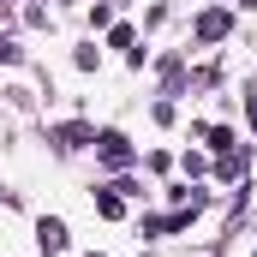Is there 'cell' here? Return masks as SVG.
<instances>
[{"label":"cell","mask_w":257,"mask_h":257,"mask_svg":"<svg viewBox=\"0 0 257 257\" xmlns=\"http://www.w3.org/2000/svg\"><path fill=\"white\" fill-rule=\"evenodd\" d=\"M96 156H102L108 168H132V144L120 132H102V138H96Z\"/></svg>","instance_id":"cell-1"},{"label":"cell","mask_w":257,"mask_h":257,"mask_svg":"<svg viewBox=\"0 0 257 257\" xmlns=\"http://www.w3.org/2000/svg\"><path fill=\"white\" fill-rule=\"evenodd\" d=\"M36 245L54 257V251H66V221H54V215H42L36 221Z\"/></svg>","instance_id":"cell-2"},{"label":"cell","mask_w":257,"mask_h":257,"mask_svg":"<svg viewBox=\"0 0 257 257\" xmlns=\"http://www.w3.org/2000/svg\"><path fill=\"white\" fill-rule=\"evenodd\" d=\"M197 36H203V42H221V36H227V12H203V18H197Z\"/></svg>","instance_id":"cell-3"},{"label":"cell","mask_w":257,"mask_h":257,"mask_svg":"<svg viewBox=\"0 0 257 257\" xmlns=\"http://www.w3.org/2000/svg\"><path fill=\"white\" fill-rule=\"evenodd\" d=\"M96 209H102L108 221H120V215H126V203H120V192H96Z\"/></svg>","instance_id":"cell-4"},{"label":"cell","mask_w":257,"mask_h":257,"mask_svg":"<svg viewBox=\"0 0 257 257\" xmlns=\"http://www.w3.org/2000/svg\"><path fill=\"white\" fill-rule=\"evenodd\" d=\"M60 144H66V150H78V144H96V132H90V126H60Z\"/></svg>","instance_id":"cell-5"},{"label":"cell","mask_w":257,"mask_h":257,"mask_svg":"<svg viewBox=\"0 0 257 257\" xmlns=\"http://www.w3.org/2000/svg\"><path fill=\"white\" fill-rule=\"evenodd\" d=\"M209 150H221V156H227V150H233V132H227V126H215V132H209Z\"/></svg>","instance_id":"cell-6"},{"label":"cell","mask_w":257,"mask_h":257,"mask_svg":"<svg viewBox=\"0 0 257 257\" xmlns=\"http://www.w3.org/2000/svg\"><path fill=\"white\" fill-rule=\"evenodd\" d=\"M12 54H18V48H12V42H6V36H0V60H12Z\"/></svg>","instance_id":"cell-7"},{"label":"cell","mask_w":257,"mask_h":257,"mask_svg":"<svg viewBox=\"0 0 257 257\" xmlns=\"http://www.w3.org/2000/svg\"><path fill=\"white\" fill-rule=\"evenodd\" d=\"M245 114H251V132H257V96H251V108H245Z\"/></svg>","instance_id":"cell-8"},{"label":"cell","mask_w":257,"mask_h":257,"mask_svg":"<svg viewBox=\"0 0 257 257\" xmlns=\"http://www.w3.org/2000/svg\"><path fill=\"white\" fill-rule=\"evenodd\" d=\"M90 257H102V251H90Z\"/></svg>","instance_id":"cell-9"}]
</instances>
